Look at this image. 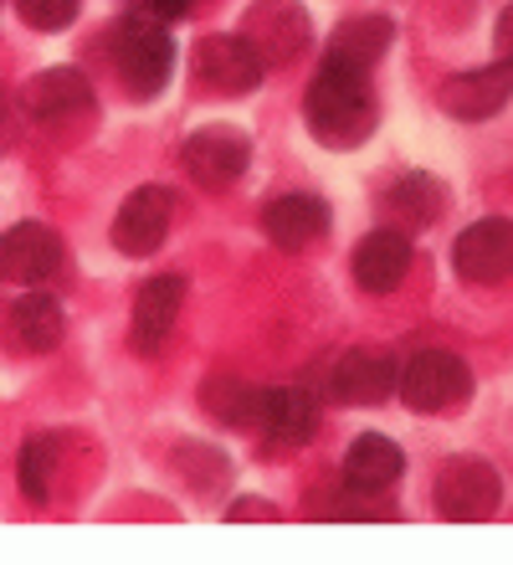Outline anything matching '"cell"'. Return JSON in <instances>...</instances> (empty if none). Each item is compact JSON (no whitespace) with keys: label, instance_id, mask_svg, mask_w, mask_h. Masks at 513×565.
<instances>
[{"label":"cell","instance_id":"cell-1","mask_svg":"<svg viewBox=\"0 0 513 565\" xmlns=\"http://www.w3.org/2000/svg\"><path fill=\"white\" fill-rule=\"evenodd\" d=\"M303 119H308V135L319 139L323 149H360L375 135L370 73L365 67H350V62L323 57L303 93Z\"/></svg>","mask_w":513,"mask_h":565},{"label":"cell","instance_id":"cell-2","mask_svg":"<svg viewBox=\"0 0 513 565\" xmlns=\"http://www.w3.org/2000/svg\"><path fill=\"white\" fill-rule=\"evenodd\" d=\"M114 67L118 83L129 88V98L149 104L170 88L175 77V42H170V21L149 11H133L114 26Z\"/></svg>","mask_w":513,"mask_h":565},{"label":"cell","instance_id":"cell-3","mask_svg":"<svg viewBox=\"0 0 513 565\" xmlns=\"http://www.w3.org/2000/svg\"><path fill=\"white\" fill-rule=\"evenodd\" d=\"M503 504V478L488 458L457 452L452 462H441L437 473V514L452 524H478L488 514H499Z\"/></svg>","mask_w":513,"mask_h":565},{"label":"cell","instance_id":"cell-4","mask_svg":"<svg viewBox=\"0 0 513 565\" xmlns=\"http://www.w3.org/2000/svg\"><path fill=\"white\" fill-rule=\"evenodd\" d=\"M400 402L410 412H452L472 396V371L468 360L452 350H416L400 365Z\"/></svg>","mask_w":513,"mask_h":565},{"label":"cell","instance_id":"cell-5","mask_svg":"<svg viewBox=\"0 0 513 565\" xmlns=\"http://www.w3.org/2000/svg\"><path fill=\"white\" fill-rule=\"evenodd\" d=\"M180 164L201 191H232L252 170V139L232 124H205L180 145Z\"/></svg>","mask_w":513,"mask_h":565},{"label":"cell","instance_id":"cell-6","mask_svg":"<svg viewBox=\"0 0 513 565\" xmlns=\"http://www.w3.org/2000/svg\"><path fill=\"white\" fill-rule=\"evenodd\" d=\"M242 36H247L252 52L272 73V67H288V62L303 57V46L313 42V26H308V11L298 0H252Z\"/></svg>","mask_w":513,"mask_h":565},{"label":"cell","instance_id":"cell-7","mask_svg":"<svg viewBox=\"0 0 513 565\" xmlns=\"http://www.w3.org/2000/svg\"><path fill=\"white\" fill-rule=\"evenodd\" d=\"M263 57L252 52V42L242 31L232 36H205L195 46V88L211 93V98H242V93L263 88Z\"/></svg>","mask_w":513,"mask_h":565},{"label":"cell","instance_id":"cell-8","mask_svg":"<svg viewBox=\"0 0 513 565\" xmlns=\"http://www.w3.org/2000/svg\"><path fill=\"white\" fill-rule=\"evenodd\" d=\"M175 206L180 201L170 185H139V191H129L114 216V247L124 257H154L164 247V237H170Z\"/></svg>","mask_w":513,"mask_h":565},{"label":"cell","instance_id":"cell-9","mask_svg":"<svg viewBox=\"0 0 513 565\" xmlns=\"http://www.w3.org/2000/svg\"><path fill=\"white\" fill-rule=\"evenodd\" d=\"M452 268L472 288H499L513 278V222L509 216H483L452 242Z\"/></svg>","mask_w":513,"mask_h":565},{"label":"cell","instance_id":"cell-10","mask_svg":"<svg viewBox=\"0 0 513 565\" xmlns=\"http://www.w3.org/2000/svg\"><path fill=\"white\" fill-rule=\"evenodd\" d=\"M437 104H441V114L457 124L493 119V114H503V108L513 104V62L499 57V62H488V67L447 77L437 88Z\"/></svg>","mask_w":513,"mask_h":565},{"label":"cell","instance_id":"cell-11","mask_svg":"<svg viewBox=\"0 0 513 565\" xmlns=\"http://www.w3.org/2000/svg\"><path fill=\"white\" fill-rule=\"evenodd\" d=\"M62 268V237L42 222H15L0 232V282L42 288Z\"/></svg>","mask_w":513,"mask_h":565},{"label":"cell","instance_id":"cell-12","mask_svg":"<svg viewBox=\"0 0 513 565\" xmlns=\"http://www.w3.org/2000/svg\"><path fill=\"white\" fill-rule=\"evenodd\" d=\"M329 201L308 191H288L272 195L263 206V237L278 247V253H308L313 242L329 237Z\"/></svg>","mask_w":513,"mask_h":565},{"label":"cell","instance_id":"cell-13","mask_svg":"<svg viewBox=\"0 0 513 565\" xmlns=\"http://www.w3.org/2000/svg\"><path fill=\"white\" fill-rule=\"evenodd\" d=\"M185 309V278L180 273H160L149 278L133 298V324H129V344L139 355H160L164 340L175 334V319Z\"/></svg>","mask_w":513,"mask_h":565},{"label":"cell","instance_id":"cell-14","mask_svg":"<svg viewBox=\"0 0 513 565\" xmlns=\"http://www.w3.org/2000/svg\"><path fill=\"white\" fill-rule=\"evenodd\" d=\"M396 386H400V365L391 355H381V350H350L329 371V391L344 406H381Z\"/></svg>","mask_w":513,"mask_h":565},{"label":"cell","instance_id":"cell-15","mask_svg":"<svg viewBox=\"0 0 513 565\" xmlns=\"http://www.w3.org/2000/svg\"><path fill=\"white\" fill-rule=\"evenodd\" d=\"M21 104H26V119L36 124H73L77 114L93 108V83L77 67H46L26 83Z\"/></svg>","mask_w":513,"mask_h":565},{"label":"cell","instance_id":"cell-16","mask_svg":"<svg viewBox=\"0 0 513 565\" xmlns=\"http://www.w3.org/2000/svg\"><path fill=\"white\" fill-rule=\"evenodd\" d=\"M410 273V232L400 226H375L360 247H354V282L365 294H391Z\"/></svg>","mask_w":513,"mask_h":565},{"label":"cell","instance_id":"cell-17","mask_svg":"<svg viewBox=\"0 0 513 565\" xmlns=\"http://www.w3.org/2000/svg\"><path fill=\"white\" fill-rule=\"evenodd\" d=\"M272 447H308L319 437V402L308 396L303 386H272L263 391V417H257Z\"/></svg>","mask_w":513,"mask_h":565},{"label":"cell","instance_id":"cell-18","mask_svg":"<svg viewBox=\"0 0 513 565\" xmlns=\"http://www.w3.org/2000/svg\"><path fill=\"white\" fill-rule=\"evenodd\" d=\"M6 334H11V344L26 350V355H52L62 344V334H67V313H62V303L52 294L26 288V294L11 303V313H6Z\"/></svg>","mask_w":513,"mask_h":565},{"label":"cell","instance_id":"cell-19","mask_svg":"<svg viewBox=\"0 0 513 565\" xmlns=\"http://www.w3.org/2000/svg\"><path fill=\"white\" fill-rule=\"evenodd\" d=\"M381 211L400 226V232H426V226L447 211V185H441L437 175H426V170H406L400 180L385 185Z\"/></svg>","mask_w":513,"mask_h":565},{"label":"cell","instance_id":"cell-20","mask_svg":"<svg viewBox=\"0 0 513 565\" xmlns=\"http://www.w3.org/2000/svg\"><path fill=\"white\" fill-rule=\"evenodd\" d=\"M406 473V452L400 443H391L385 431H360L344 452V483L365 493H385L396 478Z\"/></svg>","mask_w":513,"mask_h":565},{"label":"cell","instance_id":"cell-21","mask_svg":"<svg viewBox=\"0 0 513 565\" xmlns=\"http://www.w3.org/2000/svg\"><path fill=\"white\" fill-rule=\"evenodd\" d=\"M396 46V21L391 15H350V21H339L329 46H323V57L334 62H350V67H375Z\"/></svg>","mask_w":513,"mask_h":565},{"label":"cell","instance_id":"cell-22","mask_svg":"<svg viewBox=\"0 0 513 565\" xmlns=\"http://www.w3.org/2000/svg\"><path fill=\"white\" fill-rule=\"evenodd\" d=\"M201 406L205 417H216L221 427H236V431H252L257 427V417H263V391L247 386L242 375H211L201 391Z\"/></svg>","mask_w":513,"mask_h":565},{"label":"cell","instance_id":"cell-23","mask_svg":"<svg viewBox=\"0 0 513 565\" xmlns=\"http://www.w3.org/2000/svg\"><path fill=\"white\" fill-rule=\"evenodd\" d=\"M52 478H57V437L42 431V437H26L21 443V458H15V483L31 504H52Z\"/></svg>","mask_w":513,"mask_h":565},{"label":"cell","instance_id":"cell-24","mask_svg":"<svg viewBox=\"0 0 513 565\" xmlns=\"http://www.w3.org/2000/svg\"><path fill=\"white\" fill-rule=\"evenodd\" d=\"M175 473L185 478V489H195V493H226V483H232V458L211 443H180Z\"/></svg>","mask_w":513,"mask_h":565},{"label":"cell","instance_id":"cell-25","mask_svg":"<svg viewBox=\"0 0 513 565\" xmlns=\"http://www.w3.org/2000/svg\"><path fill=\"white\" fill-rule=\"evenodd\" d=\"M15 11L31 31H67L83 11V0H15Z\"/></svg>","mask_w":513,"mask_h":565},{"label":"cell","instance_id":"cell-26","mask_svg":"<svg viewBox=\"0 0 513 565\" xmlns=\"http://www.w3.org/2000/svg\"><path fill=\"white\" fill-rule=\"evenodd\" d=\"M149 15H160V21H180V15L195 11V0H145Z\"/></svg>","mask_w":513,"mask_h":565},{"label":"cell","instance_id":"cell-27","mask_svg":"<svg viewBox=\"0 0 513 565\" xmlns=\"http://www.w3.org/2000/svg\"><path fill=\"white\" fill-rule=\"evenodd\" d=\"M226 520H278V509L257 504V499H236V504L226 509Z\"/></svg>","mask_w":513,"mask_h":565},{"label":"cell","instance_id":"cell-28","mask_svg":"<svg viewBox=\"0 0 513 565\" xmlns=\"http://www.w3.org/2000/svg\"><path fill=\"white\" fill-rule=\"evenodd\" d=\"M493 42H499V52L513 62V6H503V15H499V31H493Z\"/></svg>","mask_w":513,"mask_h":565},{"label":"cell","instance_id":"cell-29","mask_svg":"<svg viewBox=\"0 0 513 565\" xmlns=\"http://www.w3.org/2000/svg\"><path fill=\"white\" fill-rule=\"evenodd\" d=\"M11 139V104H6V93H0V145Z\"/></svg>","mask_w":513,"mask_h":565}]
</instances>
